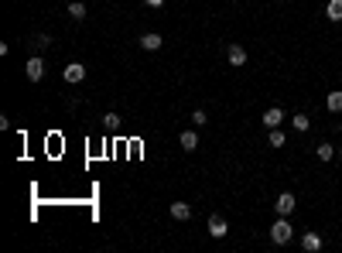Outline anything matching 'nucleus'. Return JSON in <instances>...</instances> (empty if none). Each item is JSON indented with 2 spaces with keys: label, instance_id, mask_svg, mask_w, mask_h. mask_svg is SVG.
<instances>
[{
  "label": "nucleus",
  "instance_id": "1",
  "mask_svg": "<svg viewBox=\"0 0 342 253\" xmlns=\"http://www.w3.org/2000/svg\"><path fill=\"white\" fill-rule=\"evenodd\" d=\"M291 236H295V230H291L287 216H281V219H277V222L271 226V240H274V243H287Z\"/></svg>",
  "mask_w": 342,
  "mask_h": 253
},
{
  "label": "nucleus",
  "instance_id": "2",
  "mask_svg": "<svg viewBox=\"0 0 342 253\" xmlns=\"http://www.w3.org/2000/svg\"><path fill=\"white\" fill-rule=\"evenodd\" d=\"M274 209H277V216H291V212H295V195H291V192H281L277 202H274Z\"/></svg>",
  "mask_w": 342,
  "mask_h": 253
},
{
  "label": "nucleus",
  "instance_id": "3",
  "mask_svg": "<svg viewBox=\"0 0 342 253\" xmlns=\"http://www.w3.org/2000/svg\"><path fill=\"white\" fill-rule=\"evenodd\" d=\"M41 75H45V62H41V55H31L28 58V79L38 82Z\"/></svg>",
  "mask_w": 342,
  "mask_h": 253
},
{
  "label": "nucleus",
  "instance_id": "4",
  "mask_svg": "<svg viewBox=\"0 0 342 253\" xmlns=\"http://www.w3.org/2000/svg\"><path fill=\"white\" fill-rule=\"evenodd\" d=\"M226 233H229V226H226V219H223V216L209 219V236H212V240H223Z\"/></svg>",
  "mask_w": 342,
  "mask_h": 253
},
{
  "label": "nucleus",
  "instance_id": "5",
  "mask_svg": "<svg viewBox=\"0 0 342 253\" xmlns=\"http://www.w3.org/2000/svg\"><path fill=\"white\" fill-rule=\"evenodd\" d=\"M65 82H82L86 79V65H79V62H72V65H65Z\"/></svg>",
  "mask_w": 342,
  "mask_h": 253
},
{
  "label": "nucleus",
  "instance_id": "6",
  "mask_svg": "<svg viewBox=\"0 0 342 253\" xmlns=\"http://www.w3.org/2000/svg\"><path fill=\"white\" fill-rule=\"evenodd\" d=\"M171 216L188 222V219H192V206H188V202H171Z\"/></svg>",
  "mask_w": 342,
  "mask_h": 253
},
{
  "label": "nucleus",
  "instance_id": "7",
  "mask_svg": "<svg viewBox=\"0 0 342 253\" xmlns=\"http://www.w3.org/2000/svg\"><path fill=\"white\" fill-rule=\"evenodd\" d=\"M226 58H229V65H247V52H243V48L239 45H229V52H226Z\"/></svg>",
  "mask_w": 342,
  "mask_h": 253
},
{
  "label": "nucleus",
  "instance_id": "8",
  "mask_svg": "<svg viewBox=\"0 0 342 253\" xmlns=\"http://www.w3.org/2000/svg\"><path fill=\"white\" fill-rule=\"evenodd\" d=\"M281 120H284V113H281L277 106H271V110L263 113V127H267V130H274V127H281Z\"/></svg>",
  "mask_w": 342,
  "mask_h": 253
},
{
  "label": "nucleus",
  "instance_id": "9",
  "mask_svg": "<svg viewBox=\"0 0 342 253\" xmlns=\"http://www.w3.org/2000/svg\"><path fill=\"white\" fill-rule=\"evenodd\" d=\"M161 41H164V38H161V35H154V31L140 35V48H148V52H158V48H161Z\"/></svg>",
  "mask_w": 342,
  "mask_h": 253
},
{
  "label": "nucleus",
  "instance_id": "10",
  "mask_svg": "<svg viewBox=\"0 0 342 253\" xmlns=\"http://www.w3.org/2000/svg\"><path fill=\"white\" fill-rule=\"evenodd\" d=\"M301 246H305L308 253L322 250V236H319V233H305V236H301Z\"/></svg>",
  "mask_w": 342,
  "mask_h": 253
},
{
  "label": "nucleus",
  "instance_id": "11",
  "mask_svg": "<svg viewBox=\"0 0 342 253\" xmlns=\"http://www.w3.org/2000/svg\"><path fill=\"white\" fill-rule=\"evenodd\" d=\"M178 144H182L185 150H195V147H199V134H195V130H182V137H178Z\"/></svg>",
  "mask_w": 342,
  "mask_h": 253
},
{
  "label": "nucleus",
  "instance_id": "12",
  "mask_svg": "<svg viewBox=\"0 0 342 253\" xmlns=\"http://www.w3.org/2000/svg\"><path fill=\"white\" fill-rule=\"evenodd\" d=\"M325 103H329V110H332V113H339V110H342V89L329 92V99H325Z\"/></svg>",
  "mask_w": 342,
  "mask_h": 253
},
{
  "label": "nucleus",
  "instance_id": "13",
  "mask_svg": "<svg viewBox=\"0 0 342 253\" xmlns=\"http://www.w3.org/2000/svg\"><path fill=\"white\" fill-rule=\"evenodd\" d=\"M329 21H342V0H329Z\"/></svg>",
  "mask_w": 342,
  "mask_h": 253
},
{
  "label": "nucleus",
  "instance_id": "14",
  "mask_svg": "<svg viewBox=\"0 0 342 253\" xmlns=\"http://www.w3.org/2000/svg\"><path fill=\"white\" fill-rule=\"evenodd\" d=\"M315 154H319V161H329L332 154H335V147H332V144H319V147H315Z\"/></svg>",
  "mask_w": 342,
  "mask_h": 253
},
{
  "label": "nucleus",
  "instance_id": "15",
  "mask_svg": "<svg viewBox=\"0 0 342 253\" xmlns=\"http://www.w3.org/2000/svg\"><path fill=\"white\" fill-rule=\"evenodd\" d=\"M68 14H72L76 21H82V17H86V7H82L79 0H72V4H68Z\"/></svg>",
  "mask_w": 342,
  "mask_h": 253
},
{
  "label": "nucleus",
  "instance_id": "16",
  "mask_svg": "<svg viewBox=\"0 0 342 253\" xmlns=\"http://www.w3.org/2000/svg\"><path fill=\"white\" fill-rule=\"evenodd\" d=\"M31 45H34V52H45V48L52 45V38H48V35H34V41H31Z\"/></svg>",
  "mask_w": 342,
  "mask_h": 253
},
{
  "label": "nucleus",
  "instance_id": "17",
  "mask_svg": "<svg viewBox=\"0 0 342 253\" xmlns=\"http://www.w3.org/2000/svg\"><path fill=\"white\" fill-rule=\"evenodd\" d=\"M267 140H271V147H284V134H281L277 127L271 130V137H267Z\"/></svg>",
  "mask_w": 342,
  "mask_h": 253
},
{
  "label": "nucleus",
  "instance_id": "18",
  "mask_svg": "<svg viewBox=\"0 0 342 253\" xmlns=\"http://www.w3.org/2000/svg\"><path fill=\"white\" fill-rule=\"evenodd\" d=\"M103 123H106V130H116V127H120V116H116V113H106V116H103Z\"/></svg>",
  "mask_w": 342,
  "mask_h": 253
},
{
  "label": "nucleus",
  "instance_id": "19",
  "mask_svg": "<svg viewBox=\"0 0 342 253\" xmlns=\"http://www.w3.org/2000/svg\"><path fill=\"white\" fill-rule=\"evenodd\" d=\"M308 127H311V120H308L305 113H298L295 116V130H308Z\"/></svg>",
  "mask_w": 342,
  "mask_h": 253
},
{
  "label": "nucleus",
  "instance_id": "20",
  "mask_svg": "<svg viewBox=\"0 0 342 253\" xmlns=\"http://www.w3.org/2000/svg\"><path fill=\"white\" fill-rule=\"evenodd\" d=\"M205 120H209V116H205V110H195V113H192V123H195V127H202Z\"/></svg>",
  "mask_w": 342,
  "mask_h": 253
},
{
  "label": "nucleus",
  "instance_id": "21",
  "mask_svg": "<svg viewBox=\"0 0 342 253\" xmlns=\"http://www.w3.org/2000/svg\"><path fill=\"white\" fill-rule=\"evenodd\" d=\"M148 7H164V0H144Z\"/></svg>",
  "mask_w": 342,
  "mask_h": 253
},
{
  "label": "nucleus",
  "instance_id": "22",
  "mask_svg": "<svg viewBox=\"0 0 342 253\" xmlns=\"http://www.w3.org/2000/svg\"><path fill=\"white\" fill-rule=\"evenodd\" d=\"M339 158H342V147H339Z\"/></svg>",
  "mask_w": 342,
  "mask_h": 253
}]
</instances>
